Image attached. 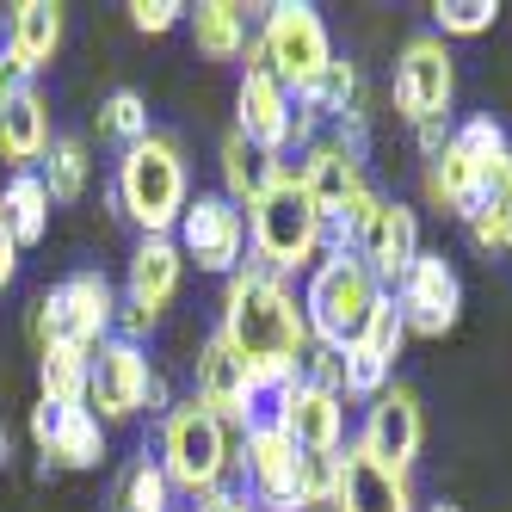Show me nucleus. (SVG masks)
I'll list each match as a JSON object with an SVG mask.
<instances>
[{"instance_id":"nucleus-1","label":"nucleus","mask_w":512,"mask_h":512,"mask_svg":"<svg viewBox=\"0 0 512 512\" xmlns=\"http://www.w3.org/2000/svg\"><path fill=\"white\" fill-rule=\"evenodd\" d=\"M216 334L235 346V358L247 364V377H253V389H260L266 408H278V389L290 377H303V358L315 346L297 297H290V284L272 266H260V260H247L229 278V290H223V327H216Z\"/></svg>"},{"instance_id":"nucleus-2","label":"nucleus","mask_w":512,"mask_h":512,"mask_svg":"<svg viewBox=\"0 0 512 512\" xmlns=\"http://www.w3.org/2000/svg\"><path fill=\"white\" fill-rule=\"evenodd\" d=\"M247 241H253V260L272 266L278 278L315 266V253L327 241V223L309 204V192H303V179H297L290 161H278L272 179L260 186V198L247 204Z\"/></svg>"},{"instance_id":"nucleus-3","label":"nucleus","mask_w":512,"mask_h":512,"mask_svg":"<svg viewBox=\"0 0 512 512\" xmlns=\"http://www.w3.org/2000/svg\"><path fill=\"white\" fill-rule=\"evenodd\" d=\"M192 204V179H186V155L179 142L149 130L142 142H130L118 161V210L142 235H173L179 216Z\"/></svg>"},{"instance_id":"nucleus-4","label":"nucleus","mask_w":512,"mask_h":512,"mask_svg":"<svg viewBox=\"0 0 512 512\" xmlns=\"http://www.w3.org/2000/svg\"><path fill=\"white\" fill-rule=\"evenodd\" d=\"M377 303H383L377 272L364 266L358 253H327V260H315V272H309V290H303V321H309L315 346L346 352V346L364 334V321H371V309H377Z\"/></svg>"},{"instance_id":"nucleus-5","label":"nucleus","mask_w":512,"mask_h":512,"mask_svg":"<svg viewBox=\"0 0 512 512\" xmlns=\"http://www.w3.org/2000/svg\"><path fill=\"white\" fill-rule=\"evenodd\" d=\"M161 469H167V482H173V494H210V488H223V475H229V463H235V445H229V426L216 420L204 401L192 395V401H179V408H167V420H161V457H155Z\"/></svg>"},{"instance_id":"nucleus-6","label":"nucleus","mask_w":512,"mask_h":512,"mask_svg":"<svg viewBox=\"0 0 512 512\" xmlns=\"http://www.w3.org/2000/svg\"><path fill=\"white\" fill-rule=\"evenodd\" d=\"M112 321H118V297L112 284H105L99 272H75L62 278L50 297L38 303V315H31V334H38V352L44 346H105L112 340Z\"/></svg>"},{"instance_id":"nucleus-7","label":"nucleus","mask_w":512,"mask_h":512,"mask_svg":"<svg viewBox=\"0 0 512 512\" xmlns=\"http://www.w3.org/2000/svg\"><path fill=\"white\" fill-rule=\"evenodd\" d=\"M260 56H266L272 75L303 99L321 81V68L334 62V44H327V25H321V13L309 7V0H278V7H266Z\"/></svg>"},{"instance_id":"nucleus-8","label":"nucleus","mask_w":512,"mask_h":512,"mask_svg":"<svg viewBox=\"0 0 512 512\" xmlns=\"http://www.w3.org/2000/svg\"><path fill=\"white\" fill-rule=\"evenodd\" d=\"M235 130L272 161L290 149V130H297V93L266 68L260 44H247V75L235 87Z\"/></svg>"},{"instance_id":"nucleus-9","label":"nucleus","mask_w":512,"mask_h":512,"mask_svg":"<svg viewBox=\"0 0 512 512\" xmlns=\"http://www.w3.org/2000/svg\"><path fill=\"white\" fill-rule=\"evenodd\" d=\"M179 253L198 260V272H223L235 278L241 272V253H247V210L223 192H198L179 216Z\"/></svg>"},{"instance_id":"nucleus-10","label":"nucleus","mask_w":512,"mask_h":512,"mask_svg":"<svg viewBox=\"0 0 512 512\" xmlns=\"http://www.w3.org/2000/svg\"><path fill=\"white\" fill-rule=\"evenodd\" d=\"M451 93H457V62L445 50V38H408L395 62V112L420 124H445L451 112Z\"/></svg>"},{"instance_id":"nucleus-11","label":"nucleus","mask_w":512,"mask_h":512,"mask_svg":"<svg viewBox=\"0 0 512 512\" xmlns=\"http://www.w3.org/2000/svg\"><path fill=\"white\" fill-rule=\"evenodd\" d=\"M395 309H401V321H408V334L445 340L451 327H457V315H463V278H457V266L445 260V253H426L420 247V260L408 266V278L395 284Z\"/></svg>"},{"instance_id":"nucleus-12","label":"nucleus","mask_w":512,"mask_h":512,"mask_svg":"<svg viewBox=\"0 0 512 512\" xmlns=\"http://www.w3.org/2000/svg\"><path fill=\"white\" fill-rule=\"evenodd\" d=\"M31 438L44 451V469H99L105 463V426L93 408H56V401H38L31 408Z\"/></svg>"},{"instance_id":"nucleus-13","label":"nucleus","mask_w":512,"mask_h":512,"mask_svg":"<svg viewBox=\"0 0 512 512\" xmlns=\"http://www.w3.org/2000/svg\"><path fill=\"white\" fill-rule=\"evenodd\" d=\"M358 445L371 451L377 463H389V469L408 475V463H414V457H420V445H426V414H420V395H414L408 383H389V389L371 401V414H364Z\"/></svg>"},{"instance_id":"nucleus-14","label":"nucleus","mask_w":512,"mask_h":512,"mask_svg":"<svg viewBox=\"0 0 512 512\" xmlns=\"http://www.w3.org/2000/svg\"><path fill=\"white\" fill-rule=\"evenodd\" d=\"M272 426H278L297 451H340V438H346V401H340L334 389H315V383H303V377H290V383L278 389Z\"/></svg>"},{"instance_id":"nucleus-15","label":"nucleus","mask_w":512,"mask_h":512,"mask_svg":"<svg viewBox=\"0 0 512 512\" xmlns=\"http://www.w3.org/2000/svg\"><path fill=\"white\" fill-rule=\"evenodd\" d=\"M155 364L142 358V346L130 340H105L93 346V383H87V408H99V420H130L142 414V395H149Z\"/></svg>"},{"instance_id":"nucleus-16","label":"nucleus","mask_w":512,"mask_h":512,"mask_svg":"<svg viewBox=\"0 0 512 512\" xmlns=\"http://www.w3.org/2000/svg\"><path fill=\"white\" fill-rule=\"evenodd\" d=\"M334 512H414V488H408V475H401V469L377 463V457L352 438V445L340 451Z\"/></svg>"},{"instance_id":"nucleus-17","label":"nucleus","mask_w":512,"mask_h":512,"mask_svg":"<svg viewBox=\"0 0 512 512\" xmlns=\"http://www.w3.org/2000/svg\"><path fill=\"white\" fill-rule=\"evenodd\" d=\"M241 463H247V482H253V506L260 512H297V463H303V451L290 445L278 426H253L247 445H241Z\"/></svg>"},{"instance_id":"nucleus-18","label":"nucleus","mask_w":512,"mask_h":512,"mask_svg":"<svg viewBox=\"0 0 512 512\" xmlns=\"http://www.w3.org/2000/svg\"><path fill=\"white\" fill-rule=\"evenodd\" d=\"M352 253L377 272V284H401V278H408V266L420 260V216H414L408 204L383 198V210L371 216V229L358 235Z\"/></svg>"},{"instance_id":"nucleus-19","label":"nucleus","mask_w":512,"mask_h":512,"mask_svg":"<svg viewBox=\"0 0 512 512\" xmlns=\"http://www.w3.org/2000/svg\"><path fill=\"white\" fill-rule=\"evenodd\" d=\"M297 179H303V192H309V204L321 210V223H327V229H334L340 216H346V204L364 192L358 161L340 149L334 136H327V142H309V149H303V167H297Z\"/></svg>"},{"instance_id":"nucleus-20","label":"nucleus","mask_w":512,"mask_h":512,"mask_svg":"<svg viewBox=\"0 0 512 512\" xmlns=\"http://www.w3.org/2000/svg\"><path fill=\"white\" fill-rule=\"evenodd\" d=\"M179 278H186V253H179V241L173 235H142L136 253H130V297L124 303L161 321V309L179 297Z\"/></svg>"},{"instance_id":"nucleus-21","label":"nucleus","mask_w":512,"mask_h":512,"mask_svg":"<svg viewBox=\"0 0 512 512\" xmlns=\"http://www.w3.org/2000/svg\"><path fill=\"white\" fill-rule=\"evenodd\" d=\"M56 50H62V7L56 0H19L7 13V62L31 81L56 62Z\"/></svg>"},{"instance_id":"nucleus-22","label":"nucleus","mask_w":512,"mask_h":512,"mask_svg":"<svg viewBox=\"0 0 512 512\" xmlns=\"http://www.w3.org/2000/svg\"><path fill=\"white\" fill-rule=\"evenodd\" d=\"M426 198L445 210V216H463V223H469V210L488 204V167L457 142V130L445 142V155L426 161Z\"/></svg>"},{"instance_id":"nucleus-23","label":"nucleus","mask_w":512,"mask_h":512,"mask_svg":"<svg viewBox=\"0 0 512 512\" xmlns=\"http://www.w3.org/2000/svg\"><path fill=\"white\" fill-rule=\"evenodd\" d=\"M0 155L13 161V173H25L31 161L50 155V105H44V93L31 81L13 93L7 112H0Z\"/></svg>"},{"instance_id":"nucleus-24","label":"nucleus","mask_w":512,"mask_h":512,"mask_svg":"<svg viewBox=\"0 0 512 512\" xmlns=\"http://www.w3.org/2000/svg\"><path fill=\"white\" fill-rule=\"evenodd\" d=\"M0 216H7V229L19 247H38L50 235V186H44V173H13L7 179V192H0Z\"/></svg>"},{"instance_id":"nucleus-25","label":"nucleus","mask_w":512,"mask_h":512,"mask_svg":"<svg viewBox=\"0 0 512 512\" xmlns=\"http://www.w3.org/2000/svg\"><path fill=\"white\" fill-rule=\"evenodd\" d=\"M186 19H192V38L210 62H235L247 50V7H235V0H204Z\"/></svg>"},{"instance_id":"nucleus-26","label":"nucleus","mask_w":512,"mask_h":512,"mask_svg":"<svg viewBox=\"0 0 512 512\" xmlns=\"http://www.w3.org/2000/svg\"><path fill=\"white\" fill-rule=\"evenodd\" d=\"M38 383H44V401H56V408H87L93 352H81V346H44L38 352Z\"/></svg>"},{"instance_id":"nucleus-27","label":"nucleus","mask_w":512,"mask_h":512,"mask_svg":"<svg viewBox=\"0 0 512 512\" xmlns=\"http://www.w3.org/2000/svg\"><path fill=\"white\" fill-rule=\"evenodd\" d=\"M297 112L315 118V124H340V118H352V112H358V68L334 56V62L321 68V81L297 99Z\"/></svg>"},{"instance_id":"nucleus-28","label":"nucleus","mask_w":512,"mask_h":512,"mask_svg":"<svg viewBox=\"0 0 512 512\" xmlns=\"http://www.w3.org/2000/svg\"><path fill=\"white\" fill-rule=\"evenodd\" d=\"M272 167H278V161H272V155H260L241 130H229V136H223V198H235L241 210L260 198V186L272 179Z\"/></svg>"},{"instance_id":"nucleus-29","label":"nucleus","mask_w":512,"mask_h":512,"mask_svg":"<svg viewBox=\"0 0 512 512\" xmlns=\"http://www.w3.org/2000/svg\"><path fill=\"white\" fill-rule=\"evenodd\" d=\"M87 179H93L87 142H81V136H50V155H44L50 204H81V198H87Z\"/></svg>"},{"instance_id":"nucleus-30","label":"nucleus","mask_w":512,"mask_h":512,"mask_svg":"<svg viewBox=\"0 0 512 512\" xmlns=\"http://www.w3.org/2000/svg\"><path fill=\"white\" fill-rule=\"evenodd\" d=\"M340 488V451H303L297 463V512H334Z\"/></svg>"},{"instance_id":"nucleus-31","label":"nucleus","mask_w":512,"mask_h":512,"mask_svg":"<svg viewBox=\"0 0 512 512\" xmlns=\"http://www.w3.org/2000/svg\"><path fill=\"white\" fill-rule=\"evenodd\" d=\"M389 371H395V364H383L371 346H346L340 352V395H358V401H377L383 389H389Z\"/></svg>"},{"instance_id":"nucleus-32","label":"nucleus","mask_w":512,"mask_h":512,"mask_svg":"<svg viewBox=\"0 0 512 512\" xmlns=\"http://www.w3.org/2000/svg\"><path fill=\"white\" fill-rule=\"evenodd\" d=\"M432 19H438V38H482L500 19V0H438Z\"/></svg>"},{"instance_id":"nucleus-33","label":"nucleus","mask_w":512,"mask_h":512,"mask_svg":"<svg viewBox=\"0 0 512 512\" xmlns=\"http://www.w3.org/2000/svg\"><path fill=\"white\" fill-rule=\"evenodd\" d=\"M99 130H105V136H118L124 149H130V142H142V136H149V99H142L136 87H118L112 99H105Z\"/></svg>"},{"instance_id":"nucleus-34","label":"nucleus","mask_w":512,"mask_h":512,"mask_svg":"<svg viewBox=\"0 0 512 512\" xmlns=\"http://www.w3.org/2000/svg\"><path fill=\"white\" fill-rule=\"evenodd\" d=\"M124 512H173V482H167V469L142 457L130 469V482H124Z\"/></svg>"},{"instance_id":"nucleus-35","label":"nucleus","mask_w":512,"mask_h":512,"mask_svg":"<svg viewBox=\"0 0 512 512\" xmlns=\"http://www.w3.org/2000/svg\"><path fill=\"white\" fill-rule=\"evenodd\" d=\"M401 340H408V321H401V309H395V297H383L377 309H371V321H364V334H358V346H371L383 364H395L401 358Z\"/></svg>"},{"instance_id":"nucleus-36","label":"nucleus","mask_w":512,"mask_h":512,"mask_svg":"<svg viewBox=\"0 0 512 512\" xmlns=\"http://www.w3.org/2000/svg\"><path fill=\"white\" fill-rule=\"evenodd\" d=\"M469 241L482 253H506L512 247V210L500 198H488L482 210H469Z\"/></svg>"},{"instance_id":"nucleus-37","label":"nucleus","mask_w":512,"mask_h":512,"mask_svg":"<svg viewBox=\"0 0 512 512\" xmlns=\"http://www.w3.org/2000/svg\"><path fill=\"white\" fill-rule=\"evenodd\" d=\"M457 142H463V149L482 161V167H494L500 155H512V149H506V130H500L494 118H469V124L457 130Z\"/></svg>"},{"instance_id":"nucleus-38","label":"nucleus","mask_w":512,"mask_h":512,"mask_svg":"<svg viewBox=\"0 0 512 512\" xmlns=\"http://www.w3.org/2000/svg\"><path fill=\"white\" fill-rule=\"evenodd\" d=\"M192 7H179V0H130V25L136 31H173Z\"/></svg>"},{"instance_id":"nucleus-39","label":"nucleus","mask_w":512,"mask_h":512,"mask_svg":"<svg viewBox=\"0 0 512 512\" xmlns=\"http://www.w3.org/2000/svg\"><path fill=\"white\" fill-rule=\"evenodd\" d=\"M19 241H13V229H7V216H0V290H7L13 284V272H19Z\"/></svg>"},{"instance_id":"nucleus-40","label":"nucleus","mask_w":512,"mask_h":512,"mask_svg":"<svg viewBox=\"0 0 512 512\" xmlns=\"http://www.w3.org/2000/svg\"><path fill=\"white\" fill-rule=\"evenodd\" d=\"M247 500L241 494H229V488H210V494H198V512H241Z\"/></svg>"},{"instance_id":"nucleus-41","label":"nucleus","mask_w":512,"mask_h":512,"mask_svg":"<svg viewBox=\"0 0 512 512\" xmlns=\"http://www.w3.org/2000/svg\"><path fill=\"white\" fill-rule=\"evenodd\" d=\"M445 142H451V130H445V124H420V155H426V161L445 155Z\"/></svg>"},{"instance_id":"nucleus-42","label":"nucleus","mask_w":512,"mask_h":512,"mask_svg":"<svg viewBox=\"0 0 512 512\" xmlns=\"http://www.w3.org/2000/svg\"><path fill=\"white\" fill-rule=\"evenodd\" d=\"M25 87V75H19V68L7 62V50H0V112H7V105H13V93Z\"/></svg>"},{"instance_id":"nucleus-43","label":"nucleus","mask_w":512,"mask_h":512,"mask_svg":"<svg viewBox=\"0 0 512 512\" xmlns=\"http://www.w3.org/2000/svg\"><path fill=\"white\" fill-rule=\"evenodd\" d=\"M142 408H149V414H167V377H161V371L149 377V395H142Z\"/></svg>"},{"instance_id":"nucleus-44","label":"nucleus","mask_w":512,"mask_h":512,"mask_svg":"<svg viewBox=\"0 0 512 512\" xmlns=\"http://www.w3.org/2000/svg\"><path fill=\"white\" fill-rule=\"evenodd\" d=\"M7 451H13V438H7V426H0V469H7Z\"/></svg>"},{"instance_id":"nucleus-45","label":"nucleus","mask_w":512,"mask_h":512,"mask_svg":"<svg viewBox=\"0 0 512 512\" xmlns=\"http://www.w3.org/2000/svg\"><path fill=\"white\" fill-rule=\"evenodd\" d=\"M426 512H463V506H451V500H438V506H426Z\"/></svg>"},{"instance_id":"nucleus-46","label":"nucleus","mask_w":512,"mask_h":512,"mask_svg":"<svg viewBox=\"0 0 512 512\" xmlns=\"http://www.w3.org/2000/svg\"><path fill=\"white\" fill-rule=\"evenodd\" d=\"M241 512H260V506H241Z\"/></svg>"},{"instance_id":"nucleus-47","label":"nucleus","mask_w":512,"mask_h":512,"mask_svg":"<svg viewBox=\"0 0 512 512\" xmlns=\"http://www.w3.org/2000/svg\"><path fill=\"white\" fill-rule=\"evenodd\" d=\"M506 210H512V198H506Z\"/></svg>"},{"instance_id":"nucleus-48","label":"nucleus","mask_w":512,"mask_h":512,"mask_svg":"<svg viewBox=\"0 0 512 512\" xmlns=\"http://www.w3.org/2000/svg\"><path fill=\"white\" fill-rule=\"evenodd\" d=\"M173 512H179V506H173Z\"/></svg>"}]
</instances>
